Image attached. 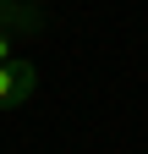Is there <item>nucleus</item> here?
Instances as JSON below:
<instances>
[{
    "label": "nucleus",
    "instance_id": "f257e3e1",
    "mask_svg": "<svg viewBox=\"0 0 148 154\" xmlns=\"http://www.w3.org/2000/svg\"><path fill=\"white\" fill-rule=\"evenodd\" d=\"M33 94H39V66L33 61H11L0 66V110H16V105H28Z\"/></svg>",
    "mask_w": 148,
    "mask_h": 154
},
{
    "label": "nucleus",
    "instance_id": "f03ea898",
    "mask_svg": "<svg viewBox=\"0 0 148 154\" xmlns=\"http://www.w3.org/2000/svg\"><path fill=\"white\" fill-rule=\"evenodd\" d=\"M49 11L33 0H0V33H44Z\"/></svg>",
    "mask_w": 148,
    "mask_h": 154
},
{
    "label": "nucleus",
    "instance_id": "7ed1b4c3",
    "mask_svg": "<svg viewBox=\"0 0 148 154\" xmlns=\"http://www.w3.org/2000/svg\"><path fill=\"white\" fill-rule=\"evenodd\" d=\"M11 44H16V33H0V66L11 61Z\"/></svg>",
    "mask_w": 148,
    "mask_h": 154
}]
</instances>
